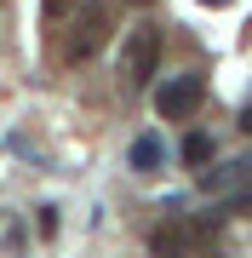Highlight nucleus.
I'll list each match as a JSON object with an SVG mask.
<instances>
[{"mask_svg":"<svg viewBox=\"0 0 252 258\" xmlns=\"http://www.w3.org/2000/svg\"><path fill=\"white\" fill-rule=\"evenodd\" d=\"M246 178H252V155L229 161L224 172H206V189H229V184H246Z\"/></svg>","mask_w":252,"mask_h":258,"instance_id":"obj_5","label":"nucleus"},{"mask_svg":"<svg viewBox=\"0 0 252 258\" xmlns=\"http://www.w3.org/2000/svg\"><path fill=\"white\" fill-rule=\"evenodd\" d=\"M121 69L132 86H149V75L160 69V29H132L121 46Z\"/></svg>","mask_w":252,"mask_h":258,"instance_id":"obj_1","label":"nucleus"},{"mask_svg":"<svg viewBox=\"0 0 252 258\" xmlns=\"http://www.w3.org/2000/svg\"><path fill=\"white\" fill-rule=\"evenodd\" d=\"M201 103H206V81H201V75H172V81L155 92V109L166 120H189Z\"/></svg>","mask_w":252,"mask_h":258,"instance_id":"obj_2","label":"nucleus"},{"mask_svg":"<svg viewBox=\"0 0 252 258\" xmlns=\"http://www.w3.org/2000/svg\"><path fill=\"white\" fill-rule=\"evenodd\" d=\"M241 132H252V109H241Z\"/></svg>","mask_w":252,"mask_h":258,"instance_id":"obj_7","label":"nucleus"},{"mask_svg":"<svg viewBox=\"0 0 252 258\" xmlns=\"http://www.w3.org/2000/svg\"><path fill=\"white\" fill-rule=\"evenodd\" d=\"M103 35H109V12H103V6H86L80 23H75V35H69V46H63V57H69V63H86V57L103 46Z\"/></svg>","mask_w":252,"mask_h":258,"instance_id":"obj_3","label":"nucleus"},{"mask_svg":"<svg viewBox=\"0 0 252 258\" xmlns=\"http://www.w3.org/2000/svg\"><path fill=\"white\" fill-rule=\"evenodd\" d=\"M160 161H166V144H160L155 132H143V138L132 144V172H155Z\"/></svg>","mask_w":252,"mask_h":258,"instance_id":"obj_4","label":"nucleus"},{"mask_svg":"<svg viewBox=\"0 0 252 258\" xmlns=\"http://www.w3.org/2000/svg\"><path fill=\"white\" fill-rule=\"evenodd\" d=\"M201 6H229V0H201Z\"/></svg>","mask_w":252,"mask_h":258,"instance_id":"obj_8","label":"nucleus"},{"mask_svg":"<svg viewBox=\"0 0 252 258\" xmlns=\"http://www.w3.org/2000/svg\"><path fill=\"white\" fill-rule=\"evenodd\" d=\"M184 161H189V166L212 161V138H206V132H189V138H184Z\"/></svg>","mask_w":252,"mask_h":258,"instance_id":"obj_6","label":"nucleus"}]
</instances>
